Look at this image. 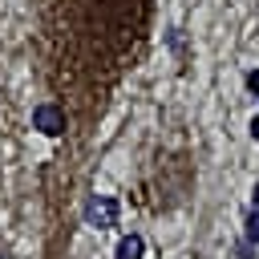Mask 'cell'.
I'll use <instances>...</instances> for the list:
<instances>
[{
	"mask_svg": "<svg viewBox=\"0 0 259 259\" xmlns=\"http://www.w3.org/2000/svg\"><path fill=\"white\" fill-rule=\"evenodd\" d=\"M117 214H121V202H117L113 194H93V198L85 202V223H89V227H97V231L113 227V223H117Z\"/></svg>",
	"mask_w": 259,
	"mask_h": 259,
	"instance_id": "6da1fadb",
	"label": "cell"
},
{
	"mask_svg": "<svg viewBox=\"0 0 259 259\" xmlns=\"http://www.w3.org/2000/svg\"><path fill=\"white\" fill-rule=\"evenodd\" d=\"M32 130H40L45 138L65 134V109H61L57 101H40V105L32 109Z\"/></svg>",
	"mask_w": 259,
	"mask_h": 259,
	"instance_id": "7a4b0ae2",
	"label": "cell"
},
{
	"mask_svg": "<svg viewBox=\"0 0 259 259\" xmlns=\"http://www.w3.org/2000/svg\"><path fill=\"white\" fill-rule=\"evenodd\" d=\"M146 255V239L142 235H121V243H117V259H142Z\"/></svg>",
	"mask_w": 259,
	"mask_h": 259,
	"instance_id": "3957f363",
	"label": "cell"
},
{
	"mask_svg": "<svg viewBox=\"0 0 259 259\" xmlns=\"http://www.w3.org/2000/svg\"><path fill=\"white\" fill-rule=\"evenodd\" d=\"M247 243H259V206H251L247 214Z\"/></svg>",
	"mask_w": 259,
	"mask_h": 259,
	"instance_id": "277c9868",
	"label": "cell"
},
{
	"mask_svg": "<svg viewBox=\"0 0 259 259\" xmlns=\"http://www.w3.org/2000/svg\"><path fill=\"white\" fill-rule=\"evenodd\" d=\"M243 85H247V93H255V97H259V69H251V73L243 77Z\"/></svg>",
	"mask_w": 259,
	"mask_h": 259,
	"instance_id": "5b68a950",
	"label": "cell"
},
{
	"mask_svg": "<svg viewBox=\"0 0 259 259\" xmlns=\"http://www.w3.org/2000/svg\"><path fill=\"white\" fill-rule=\"evenodd\" d=\"M247 130H251V138H255V142H259V113H255V117H251V125H247Z\"/></svg>",
	"mask_w": 259,
	"mask_h": 259,
	"instance_id": "8992f818",
	"label": "cell"
},
{
	"mask_svg": "<svg viewBox=\"0 0 259 259\" xmlns=\"http://www.w3.org/2000/svg\"><path fill=\"white\" fill-rule=\"evenodd\" d=\"M251 198H255V206H259V182H255V190H251Z\"/></svg>",
	"mask_w": 259,
	"mask_h": 259,
	"instance_id": "52a82bcc",
	"label": "cell"
}]
</instances>
